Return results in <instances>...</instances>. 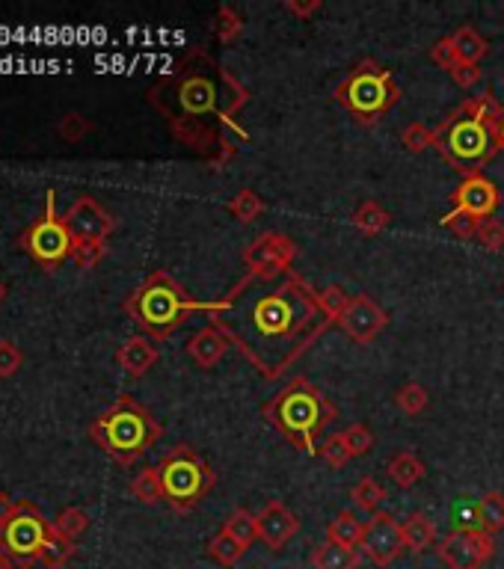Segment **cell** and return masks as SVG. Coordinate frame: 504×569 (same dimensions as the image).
Segmentation results:
<instances>
[{"mask_svg": "<svg viewBox=\"0 0 504 569\" xmlns=\"http://www.w3.org/2000/svg\"><path fill=\"white\" fill-rule=\"evenodd\" d=\"M205 315L267 380H279L333 326L318 291L294 270L279 279L244 276L223 300L205 303Z\"/></svg>", "mask_w": 504, "mask_h": 569, "instance_id": "6da1fadb", "label": "cell"}, {"mask_svg": "<svg viewBox=\"0 0 504 569\" xmlns=\"http://www.w3.org/2000/svg\"><path fill=\"white\" fill-rule=\"evenodd\" d=\"M149 101L167 116L175 140L214 166L232 161L238 143L250 140L238 122L250 104V89L202 48H193L167 78L155 83Z\"/></svg>", "mask_w": 504, "mask_h": 569, "instance_id": "7a4b0ae2", "label": "cell"}, {"mask_svg": "<svg viewBox=\"0 0 504 569\" xmlns=\"http://www.w3.org/2000/svg\"><path fill=\"white\" fill-rule=\"evenodd\" d=\"M502 119L504 107L493 95H475L463 101L454 113H448L439 128H433V149L463 178L478 175L502 152L499 149Z\"/></svg>", "mask_w": 504, "mask_h": 569, "instance_id": "3957f363", "label": "cell"}, {"mask_svg": "<svg viewBox=\"0 0 504 569\" xmlns=\"http://www.w3.org/2000/svg\"><path fill=\"white\" fill-rule=\"evenodd\" d=\"M336 404L309 380H291L279 395H273L261 415L276 427L282 439H288L303 454L321 451V436L336 418Z\"/></svg>", "mask_w": 504, "mask_h": 569, "instance_id": "277c9868", "label": "cell"}, {"mask_svg": "<svg viewBox=\"0 0 504 569\" xmlns=\"http://www.w3.org/2000/svg\"><path fill=\"white\" fill-rule=\"evenodd\" d=\"M161 433L164 427L155 421V415L131 395L116 398L89 427V436L98 442V448L119 466L140 460L161 439Z\"/></svg>", "mask_w": 504, "mask_h": 569, "instance_id": "5b68a950", "label": "cell"}, {"mask_svg": "<svg viewBox=\"0 0 504 569\" xmlns=\"http://www.w3.org/2000/svg\"><path fill=\"white\" fill-rule=\"evenodd\" d=\"M125 309L140 324V329H146L155 341H167L193 312H205V303L190 300L187 291L169 276L167 270H155L125 300Z\"/></svg>", "mask_w": 504, "mask_h": 569, "instance_id": "8992f818", "label": "cell"}, {"mask_svg": "<svg viewBox=\"0 0 504 569\" xmlns=\"http://www.w3.org/2000/svg\"><path fill=\"white\" fill-rule=\"evenodd\" d=\"M333 101L347 110V116L362 125L374 128L398 101H401V86L392 78L389 69H383L374 60H362L347 72V78L338 83L333 92Z\"/></svg>", "mask_w": 504, "mask_h": 569, "instance_id": "52a82bcc", "label": "cell"}, {"mask_svg": "<svg viewBox=\"0 0 504 569\" xmlns=\"http://www.w3.org/2000/svg\"><path fill=\"white\" fill-rule=\"evenodd\" d=\"M164 481V501L175 513L193 510L217 484L214 469L190 445H175L158 466Z\"/></svg>", "mask_w": 504, "mask_h": 569, "instance_id": "ba28073f", "label": "cell"}, {"mask_svg": "<svg viewBox=\"0 0 504 569\" xmlns=\"http://www.w3.org/2000/svg\"><path fill=\"white\" fill-rule=\"evenodd\" d=\"M48 537H51V522L30 501H21L18 513L6 525H0V549L21 567L39 561Z\"/></svg>", "mask_w": 504, "mask_h": 569, "instance_id": "9c48e42d", "label": "cell"}, {"mask_svg": "<svg viewBox=\"0 0 504 569\" xmlns=\"http://www.w3.org/2000/svg\"><path fill=\"white\" fill-rule=\"evenodd\" d=\"M21 246L30 252V258L39 267H57L63 261L72 258L75 249V238L69 235L63 217H39L24 235H21Z\"/></svg>", "mask_w": 504, "mask_h": 569, "instance_id": "30bf717a", "label": "cell"}, {"mask_svg": "<svg viewBox=\"0 0 504 569\" xmlns=\"http://www.w3.org/2000/svg\"><path fill=\"white\" fill-rule=\"evenodd\" d=\"M294 258H297V246L282 232H264L244 249L247 276H255V279H279L291 273Z\"/></svg>", "mask_w": 504, "mask_h": 569, "instance_id": "8fae6325", "label": "cell"}, {"mask_svg": "<svg viewBox=\"0 0 504 569\" xmlns=\"http://www.w3.org/2000/svg\"><path fill=\"white\" fill-rule=\"evenodd\" d=\"M436 552L448 569H484L496 552V543L493 534L481 528H454L448 537H442Z\"/></svg>", "mask_w": 504, "mask_h": 569, "instance_id": "7c38bea8", "label": "cell"}, {"mask_svg": "<svg viewBox=\"0 0 504 569\" xmlns=\"http://www.w3.org/2000/svg\"><path fill=\"white\" fill-rule=\"evenodd\" d=\"M362 552L377 564V567H389L392 561L401 558V552L407 549L404 540V525L389 516V513H374V519L365 525V537H362Z\"/></svg>", "mask_w": 504, "mask_h": 569, "instance_id": "4fadbf2b", "label": "cell"}, {"mask_svg": "<svg viewBox=\"0 0 504 569\" xmlns=\"http://www.w3.org/2000/svg\"><path fill=\"white\" fill-rule=\"evenodd\" d=\"M386 326H389V312H386L383 306H377L368 294L350 297L347 309H344L341 318H338V329H341L347 338L359 341V344H371Z\"/></svg>", "mask_w": 504, "mask_h": 569, "instance_id": "5bb4252c", "label": "cell"}, {"mask_svg": "<svg viewBox=\"0 0 504 569\" xmlns=\"http://www.w3.org/2000/svg\"><path fill=\"white\" fill-rule=\"evenodd\" d=\"M63 223L75 241H98V244H104L116 229V220L92 196H78L72 208L63 214Z\"/></svg>", "mask_w": 504, "mask_h": 569, "instance_id": "9a60e30c", "label": "cell"}, {"mask_svg": "<svg viewBox=\"0 0 504 569\" xmlns=\"http://www.w3.org/2000/svg\"><path fill=\"white\" fill-rule=\"evenodd\" d=\"M451 202H454V208H460V211H466V214H472L478 220H490L499 211L502 196H499L496 184L484 172H478V175H466L460 181V187L454 190Z\"/></svg>", "mask_w": 504, "mask_h": 569, "instance_id": "2e32d148", "label": "cell"}, {"mask_svg": "<svg viewBox=\"0 0 504 569\" xmlns=\"http://www.w3.org/2000/svg\"><path fill=\"white\" fill-rule=\"evenodd\" d=\"M297 531H300V519L282 501H267L264 510L258 513V540L273 552L288 546V540H294Z\"/></svg>", "mask_w": 504, "mask_h": 569, "instance_id": "e0dca14e", "label": "cell"}, {"mask_svg": "<svg viewBox=\"0 0 504 569\" xmlns=\"http://www.w3.org/2000/svg\"><path fill=\"white\" fill-rule=\"evenodd\" d=\"M229 347H232V344H229V338H226L223 332H217L214 326H205V329H199V332L187 341V356H190L199 368H214V365L226 356Z\"/></svg>", "mask_w": 504, "mask_h": 569, "instance_id": "ac0fdd59", "label": "cell"}, {"mask_svg": "<svg viewBox=\"0 0 504 569\" xmlns=\"http://www.w3.org/2000/svg\"><path fill=\"white\" fill-rule=\"evenodd\" d=\"M116 362H119V368H122L125 374L143 377L149 368H155V362H158V347H155L149 338L134 335V338H128V341L116 350Z\"/></svg>", "mask_w": 504, "mask_h": 569, "instance_id": "d6986e66", "label": "cell"}, {"mask_svg": "<svg viewBox=\"0 0 504 569\" xmlns=\"http://www.w3.org/2000/svg\"><path fill=\"white\" fill-rule=\"evenodd\" d=\"M386 475L392 478L395 487L410 489L416 487L421 478H424V463H421V457L416 451H401V454H395V457L389 460Z\"/></svg>", "mask_w": 504, "mask_h": 569, "instance_id": "ffe728a7", "label": "cell"}, {"mask_svg": "<svg viewBox=\"0 0 504 569\" xmlns=\"http://www.w3.org/2000/svg\"><path fill=\"white\" fill-rule=\"evenodd\" d=\"M362 537H365V522H359V516L350 513V510H341L336 519L327 525V543L356 549L362 543Z\"/></svg>", "mask_w": 504, "mask_h": 569, "instance_id": "44dd1931", "label": "cell"}, {"mask_svg": "<svg viewBox=\"0 0 504 569\" xmlns=\"http://www.w3.org/2000/svg\"><path fill=\"white\" fill-rule=\"evenodd\" d=\"M389 223H392V214H389L380 202H374V199H365V202L356 205V211H353V226H356L365 238L380 235L383 229H389Z\"/></svg>", "mask_w": 504, "mask_h": 569, "instance_id": "7402d4cb", "label": "cell"}, {"mask_svg": "<svg viewBox=\"0 0 504 569\" xmlns=\"http://www.w3.org/2000/svg\"><path fill=\"white\" fill-rule=\"evenodd\" d=\"M312 564H315V569H359V552L350 546L324 543L315 549Z\"/></svg>", "mask_w": 504, "mask_h": 569, "instance_id": "603a6c76", "label": "cell"}, {"mask_svg": "<svg viewBox=\"0 0 504 569\" xmlns=\"http://www.w3.org/2000/svg\"><path fill=\"white\" fill-rule=\"evenodd\" d=\"M451 39H454V48H457V54H460L463 63L481 66V60L490 54V42L475 27H460Z\"/></svg>", "mask_w": 504, "mask_h": 569, "instance_id": "cb8c5ba5", "label": "cell"}, {"mask_svg": "<svg viewBox=\"0 0 504 569\" xmlns=\"http://www.w3.org/2000/svg\"><path fill=\"white\" fill-rule=\"evenodd\" d=\"M404 540H407V549L413 555H421V552H427L436 543V528H433V522L424 513H413L404 522Z\"/></svg>", "mask_w": 504, "mask_h": 569, "instance_id": "d4e9b609", "label": "cell"}, {"mask_svg": "<svg viewBox=\"0 0 504 569\" xmlns=\"http://www.w3.org/2000/svg\"><path fill=\"white\" fill-rule=\"evenodd\" d=\"M75 540H66V537H60L57 531H54V525H51V537H48V543H45V549H42V555H39V564L48 569H60L66 567L72 558H75Z\"/></svg>", "mask_w": 504, "mask_h": 569, "instance_id": "484cf974", "label": "cell"}, {"mask_svg": "<svg viewBox=\"0 0 504 569\" xmlns=\"http://www.w3.org/2000/svg\"><path fill=\"white\" fill-rule=\"evenodd\" d=\"M223 531H226L229 537H235L244 549H250L252 543L258 540V516H252L250 510H244V507H238V510H232V516L226 519Z\"/></svg>", "mask_w": 504, "mask_h": 569, "instance_id": "4316f807", "label": "cell"}, {"mask_svg": "<svg viewBox=\"0 0 504 569\" xmlns=\"http://www.w3.org/2000/svg\"><path fill=\"white\" fill-rule=\"evenodd\" d=\"M131 495H134L140 504H158V501H164V481H161L158 466H155V469H143V472L131 481Z\"/></svg>", "mask_w": 504, "mask_h": 569, "instance_id": "83f0119b", "label": "cell"}, {"mask_svg": "<svg viewBox=\"0 0 504 569\" xmlns=\"http://www.w3.org/2000/svg\"><path fill=\"white\" fill-rule=\"evenodd\" d=\"M229 214L235 217V220H241V223H255L261 214H264V199L250 190V187H244V190H238L232 199H229Z\"/></svg>", "mask_w": 504, "mask_h": 569, "instance_id": "f1b7e54d", "label": "cell"}, {"mask_svg": "<svg viewBox=\"0 0 504 569\" xmlns=\"http://www.w3.org/2000/svg\"><path fill=\"white\" fill-rule=\"evenodd\" d=\"M478 516H481V531L496 534L504 531V495L502 492H487L478 501Z\"/></svg>", "mask_w": 504, "mask_h": 569, "instance_id": "f546056e", "label": "cell"}, {"mask_svg": "<svg viewBox=\"0 0 504 569\" xmlns=\"http://www.w3.org/2000/svg\"><path fill=\"white\" fill-rule=\"evenodd\" d=\"M214 33L223 45H232L241 33H244V18L235 12V6L223 3L214 15Z\"/></svg>", "mask_w": 504, "mask_h": 569, "instance_id": "4dcf8cb0", "label": "cell"}, {"mask_svg": "<svg viewBox=\"0 0 504 569\" xmlns=\"http://www.w3.org/2000/svg\"><path fill=\"white\" fill-rule=\"evenodd\" d=\"M208 555H211L217 564H223V567H235V564L247 555V549H244L235 537H229L226 531H220V534L208 543Z\"/></svg>", "mask_w": 504, "mask_h": 569, "instance_id": "1f68e13d", "label": "cell"}, {"mask_svg": "<svg viewBox=\"0 0 504 569\" xmlns=\"http://www.w3.org/2000/svg\"><path fill=\"white\" fill-rule=\"evenodd\" d=\"M481 223H484V220H478V217H472V214H466V211H460V208H451V211L442 217V229H448V232H451L454 238H460V241L478 238Z\"/></svg>", "mask_w": 504, "mask_h": 569, "instance_id": "d6a6232c", "label": "cell"}, {"mask_svg": "<svg viewBox=\"0 0 504 569\" xmlns=\"http://www.w3.org/2000/svg\"><path fill=\"white\" fill-rule=\"evenodd\" d=\"M51 525H54V531H57L60 537L78 540L81 534H86V528H89V513L81 510V507H66Z\"/></svg>", "mask_w": 504, "mask_h": 569, "instance_id": "836d02e7", "label": "cell"}, {"mask_svg": "<svg viewBox=\"0 0 504 569\" xmlns=\"http://www.w3.org/2000/svg\"><path fill=\"white\" fill-rule=\"evenodd\" d=\"M350 498H353V504L359 507V510H368V513H374L383 501H386V489L380 487L374 478H362L356 487L350 489Z\"/></svg>", "mask_w": 504, "mask_h": 569, "instance_id": "e575fe53", "label": "cell"}, {"mask_svg": "<svg viewBox=\"0 0 504 569\" xmlns=\"http://www.w3.org/2000/svg\"><path fill=\"white\" fill-rule=\"evenodd\" d=\"M318 457H321L330 469H344V466L353 460V451H350V445H347L344 433H336V436H330V439H324V442H321Z\"/></svg>", "mask_w": 504, "mask_h": 569, "instance_id": "d590c367", "label": "cell"}, {"mask_svg": "<svg viewBox=\"0 0 504 569\" xmlns=\"http://www.w3.org/2000/svg\"><path fill=\"white\" fill-rule=\"evenodd\" d=\"M427 404H430V398H427V389L421 383H407L395 395V407L401 409L404 415H421L427 409Z\"/></svg>", "mask_w": 504, "mask_h": 569, "instance_id": "8d00e7d4", "label": "cell"}, {"mask_svg": "<svg viewBox=\"0 0 504 569\" xmlns=\"http://www.w3.org/2000/svg\"><path fill=\"white\" fill-rule=\"evenodd\" d=\"M401 146H404V152H410V155H421L424 149L433 146V131H430L427 125H421V122H413V125L404 128Z\"/></svg>", "mask_w": 504, "mask_h": 569, "instance_id": "74e56055", "label": "cell"}, {"mask_svg": "<svg viewBox=\"0 0 504 569\" xmlns=\"http://www.w3.org/2000/svg\"><path fill=\"white\" fill-rule=\"evenodd\" d=\"M318 303H321L324 315H327L333 324H338V318H341V312L347 309L350 297H347L338 285H327V288H321V291H318Z\"/></svg>", "mask_w": 504, "mask_h": 569, "instance_id": "f35d334b", "label": "cell"}, {"mask_svg": "<svg viewBox=\"0 0 504 569\" xmlns=\"http://www.w3.org/2000/svg\"><path fill=\"white\" fill-rule=\"evenodd\" d=\"M57 131H60V137H63L66 143H81L86 134L92 131V122H86V116L72 110V113H66V116L60 119Z\"/></svg>", "mask_w": 504, "mask_h": 569, "instance_id": "ab89813d", "label": "cell"}, {"mask_svg": "<svg viewBox=\"0 0 504 569\" xmlns=\"http://www.w3.org/2000/svg\"><path fill=\"white\" fill-rule=\"evenodd\" d=\"M344 439H347L353 457H362V454H368L374 448V433L368 430V424H350L344 430Z\"/></svg>", "mask_w": 504, "mask_h": 569, "instance_id": "60d3db41", "label": "cell"}, {"mask_svg": "<svg viewBox=\"0 0 504 569\" xmlns=\"http://www.w3.org/2000/svg\"><path fill=\"white\" fill-rule=\"evenodd\" d=\"M104 252H107V246L98 244V241H75V249H72V261L78 264V267H95L101 258H104Z\"/></svg>", "mask_w": 504, "mask_h": 569, "instance_id": "b9f144b4", "label": "cell"}, {"mask_svg": "<svg viewBox=\"0 0 504 569\" xmlns=\"http://www.w3.org/2000/svg\"><path fill=\"white\" fill-rule=\"evenodd\" d=\"M430 60H433L439 69L451 72V69L460 63V54H457V48H454V39H451V36H442V39L430 48Z\"/></svg>", "mask_w": 504, "mask_h": 569, "instance_id": "7bdbcfd3", "label": "cell"}, {"mask_svg": "<svg viewBox=\"0 0 504 569\" xmlns=\"http://www.w3.org/2000/svg\"><path fill=\"white\" fill-rule=\"evenodd\" d=\"M478 244L484 246V249H490V252H502L504 249V223L499 220H484L481 223V229H478Z\"/></svg>", "mask_w": 504, "mask_h": 569, "instance_id": "ee69618b", "label": "cell"}, {"mask_svg": "<svg viewBox=\"0 0 504 569\" xmlns=\"http://www.w3.org/2000/svg\"><path fill=\"white\" fill-rule=\"evenodd\" d=\"M21 362H24V353H21V347L3 338V341H0V380L12 377V374L21 368Z\"/></svg>", "mask_w": 504, "mask_h": 569, "instance_id": "f6af8a7d", "label": "cell"}, {"mask_svg": "<svg viewBox=\"0 0 504 569\" xmlns=\"http://www.w3.org/2000/svg\"><path fill=\"white\" fill-rule=\"evenodd\" d=\"M448 75H451V81L457 83L460 89H469V86H475V83L481 81V66H475V63H463V60H460Z\"/></svg>", "mask_w": 504, "mask_h": 569, "instance_id": "bcb514c9", "label": "cell"}, {"mask_svg": "<svg viewBox=\"0 0 504 569\" xmlns=\"http://www.w3.org/2000/svg\"><path fill=\"white\" fill-rule=\"evenodd\" d=\"M282 6H285V12L294 15V18H312L315 12L324 9V0H285Z\"/></svg>", "mask_w": 504, "mask_h": 569, "instance_id": "7dc6e473", "label": "cell"}, {"mask_svg": "<svg viewBox=\"0 0 504 569\" xmlns=\"http://www.w3.org/2000/svg\"><path fill=\"white\" fill-rule=\"evenodd\" d=\"M18 504H21V501H15V498H9L6 492H0V525H6V522L18 513Z\"/></svg>", "mask_w": 504, "mask_h": 569, "instance_id": "c3c4849f", "label": "cell"}, {"mask_svg": "<svg viewBox=\"0 0 504 569\" xmlns=\"http://www.w3.org/2000/svg\"><path fill=\"white\" fill-rule=\"evenodd\" d=\"M0 569H15V561H12L3 549H0Z\"/></svg>", "mask_w": 504, "mask_h": 569, "instance_id": "681fc988", "label": "cell"}, {"mask_svg": "<svg viewBox=\"0 0 504 569\" xmlns=\"http://www.w3.org/2000/svg\"><path fill=\"white\" fill-rule=\"evenodd\" d=\"M499 149L504 152V119H502V128H499Z\"/></svg>", "mask_w": 504, "mask_h": 569, "instance_id": "f907efd6", "label": "cell"}, {"mask_svg": "<svg viewBox=\"0 0 504 569\" xmlns=\"http://www.w3.org/2000/svg\"><path fill=\"white\" fill-rule=\"evenodd\" d=\"M3 297H6V285L0 282V303H3Z\"/></svg>", "mask_w": 504, "mask_h": 569, "instance_id": "816d5d0a", "label": "cell"}]
</instances>
